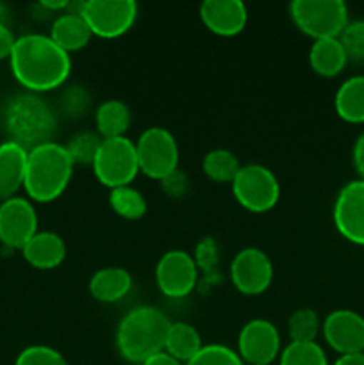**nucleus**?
<instances>
[{
    "instance_id": "1",
    "label": "nucleus",
    "mask_w": 364,
    "mask_h": 365,
    "mask_svg": "<svg viewBox=\"0 0 364 365\" xmlns=\"http://www.w3.org/2000/svg\"><path fill=\"white\" fill-rule=\"evenodd\" d=\"M13 77L29 93H46L68 81L71 57L46 34H25L16 38L9 57Z\"/></svg>"
},
{
    "instance_id": "2",
    "label": "nucleus",
    "mask_w": 364,
    "mask_h": 365,
    "mask_svg": "<svg viewBox=\"0 0 364 365\" xmlns=\"http://www.w3.org/2000/svg\"><path fill=\"white\" fill-rule=\"evenodd\" d=\"M74 160L66 146L59 143H43L27 152L24 189L29 200L50 203L59 198L70 185Z\"/></svg>"
},
{
    "instance_id": "3",
    "label": "nucleus",
    "mask_w": 364,
    "mask_h": 365,
    "mask_svg": "<svg viewBox=\"0 0 364 365\" xmlns=\"http://www.w3.org/2000/svg\"><path fill=\"white\" fill-rule=\"evenodd\" d=\"M171 321L157 307L141 305L128 310L116 328V348L121 359L141 365L156 353L164 351Z\"/></svg>"
},
{
    "instance_id": "4",
    "label": "nucleus",
    "mask_w": 364,
    "mask_h": 365,
    "mask_svg": "<svg viewBox=\"0 0 364 365\" xmlns=\"http://www.w3.org/2000/svg\"><path fill=\"white\" fill-rule=\"evenodd\" d=\"M4 123L11 141L27 150L52 141L57 127L54 110L34 93H25L11 98L4 113Z\"/></svg>"
},
{
    "instance_id": "5",
    "label": "nucleus",
    "mask_w": 364,
    "mask_h": 365,
    "mask_svg": "<svg viewBox=\"0 0 364 365\" xmlns=\"http://www.w3.org/2000/svg\"><path fill=\"white\" fill-rule=\"evenodd\" d=\"M289 16L300 32L318 39L339 38L348 25V7L343 0H295Z\"/></svg>"
},
{
    "instance_id": "6",
    "label": "nucleus",
    "mask_w": 364,
    "mask_h": 365,
    "mask_svg": "<svg viewBox=\"0 0 364 365\" xmlns=\"http://www.w3.org/2000/svg\"><path fill=\"white\" fill-rule=\"evenodd\" d=\"M231 187L236 202L253 214L268 212L280 200L278 178L263 164H245L239 168Z\"/></svg>"
},
{
    "instance_id": "7",
    "label": "nucleus",
    "mask_w": 364,
    "mask_h": 365,
    "mask_svg": "<svg viewBox=\"0 0 364 365\" xmlns=\"http://www.w3.org/2000/svg\"><path fill=\"white\" fill-rule=\"evenodd\" d=\"M91 168L96 180L109 187V191L121 185H131L139 173L136 145L125 135L102 139Z\"/></svg>"
},
{
    "instance_id": "8",
    "label": "nucleus",
    "mask_w": 364,
    "mask_h": 365,
    "mask_svg": "<svg viewBox=\"0 0 364 365\" xmlns=\"http://www.w3.org/2000/svg\"><path fill=\"white\" fill-rule=\"evenodd\" d=\"M134 145L139 173H143L145 177L161 182L175 170H178L181 152H178L177 139L168 128H145Z\"/></svg>"
},
{
    "instance_id": "9",
    "label": "nucleus",
    "mask_w": 364,
    "mask_h": 365,
    "mask_svg": "<svg viewBox=\"0 0 364 365\" xmlns=\"http://www.w3.org/2000/svg\"><path fill=\"white\" fill-rule=\"evenodd\" d=\"M79 14L93 36L113 39L131 31L138 18V4L134 0H86L79 6Z\"/></svg>"
},
{
    "instance_id": "10",
    "label": "nucleus",
    "mask_w": 364,
    "mask_h": 365,
    "mask_svg": "<svg viewBox=\"0 0 364 365\" xmlns=\"http://www.w3.org/2000/svg\"><path fill=\"white\" fill-rule=\"evenodd\" d=\"M278 328L268 319H252L239 330L238 355L248 365H271L280 356Z\"/></svg>"
},
{
    "instance_id": "11",
    "label": "nucleus",
    "mask_w": 364,
    "mask_h": 365,
    "mask_svg": "<svg viewBox=\"0 0 364 365\" xmlns=\"http://www.w3.org/2000/svg\"><path fill=\"white\" fill-rule=\"evenodd\" d=\"M198 278L195 259L182 250H170L156 266V284L166 298L181 299L191 294Z\"/></svg>"
},
{
    "instance_id": "12",
    "label": "nucleus",
    "mask_w": 364,
    "mask_h": 365,
    "mask_svg": "<svg viewBox=\"0 0 364 365\" xmlns=\"http://www.w3.org/2000/svg\"><path fill=\"white\" fill-rule=\"evenodd\" d=\"M38 230V214L31 200L14 196L0 203V242L4 246L21 252Z\"/></svg>"
},
{
    "instance_id": "13",
    "label": "nucleus",
    "mask_w": 364,
    "mask_h": 365,
    "mask_svg": "<svg viewBox=\"0 0 364 365\" xmlns=\"http://www.w3.org/2000/svg\"><path fill=\"white\" fill-rule=\"evenodd\" d=\"M273 264L259 248H245L231 262V282L241 294L259 296L270 289Z\"/></svg>"
},
{
    "instance_id": "14",
    "label": "nucleus",
    "mask_w": 364,
    "mask_h": 365,
    "mask_svg": "<svg viewBox=\"0 0 364 365\" xmlns=\"http://www.w3.org/2000/svg\"><path fill=\"white\" fill-rule=\"evenodd\" d=\"M332 220L346 241L364 246V180L357 178L343 185L335 196Z\"/></svg>"
},
{
    "instance_id": "15",
    "label": "nucleus",
    "mask_w": 364,
    "mask_h": 365,
    "mask_svg": "<svg viewBox=\"0 0 364 365\" xmlns=\"http://www.w3.org/2000/svg\"><path fill=\"white\" fill-rule=\"evenodd\" d=\"M321 334L339 356L364 351V317L355 310H332L321 323Z\"/></svg>"
},
{
    "instance_id": "16",
    "label": "nucleus",
    "mask_w": 364,
    "mask_h": 365,
    "mask_svg": "<svg viewBox=\"0 0 364 365\" xmlns=\"http://www.w3.org/2000/svg\"><path fill=\"white\" fill-rule=\"evenodd\" d=\"M200 18L209 32L221 38H232L245 31L248 11L241 0H203Z\"/></svg>"
},
{
    "instance_id": "17",
    "label": "nucleus",
    "mask_w": 364,
    "mask_h": 365,
    "mask_svg": "<svg viewBox=\"0 0 364 365\" xmlns=\"http://www.w3.org/2000/svg\"><path fill=\"white\" fill-rule=\"evenodd\" d=\"M27 148L14 141L0 143V203L14 198L24 187Z\"/></svg>"
},
{
    "instance_id": "18",
    "label": "nucleus",
    "mask_w": 364,
    "mask_h": 365,
    "mask_svg": "<svg viewBox=\"0 0 364 365\" xmlns=\"http://www.w3.org/2000/svg\"><path fill=\"white\" fill-rule=\"evenodd\" d=\"M24 259L36 269H56L66 257V245L56 232L38 230L21 250Z\"/></svg>"
},
{
    "instance_id": "19",
    "label": "nucleus",
    "mask_w": 364,
    "mask_h": 365,
    "mask_svg": "<svg viewBox=\"0 0 364 365\" xmlns=\"http://www.w3.org/2000/svg\"><path fill=\"white\" fill-rule=\"evenodd\" d=\"M50 38L66 53L82 50L93 38V32L77 11H64L54 20Z\"/></svg>"
},
{
    "instance_id": "20",
    "label": "nucleus",
    "mask_w": 364,
    "mask_h": 365,
    "mask_svg": "<svg viewBox=\"0 0 364 365\" xmlns=\"http://www.w3.org/2000/svg\"><path fill=\"white\" fill-rule=\"evenodd\" d=\"M89 294L100 303H116L132 289V277L125 267H102L89 280Z\"/></svg>"
},
{
    "instance_id": "21",
    "label": "nucleus",
    "mask_w": 364,
    "mask_h": 365,
    "mask_svg": "<svg viewBox=\"0 0 364 365\" xmlns=\"http://www.w3.org/2000/svg\"><path fill=\"white\" fill-rule=\"evenodd\" d=\"M346 63H348V57L338 38L318 39L310 45L309 64L314 73L320 77H338L345 70Z\"/></svg>"
},
{
    "instance_id": "22",
    "label": "nucleus",
    "mask_w": 364,
    "mask_h": 365,
    "mask_svg": "<svg viewBox=\"0 0 364 365\" xmlns=\"http://www.w3.org/2000/svg\"><path fill=\"white\" fill-rule=\"evenodd\" d=\"M334 109L346 123H364V75H353L339 86L334 96Z\"/></svg>"
},
{
    "instance_id": "23",
    "label": "nucleus",
    "mask_w": 364,
    "mask_h": 365,
    "mask_svg": "<svg viewBox=\"0 0 364 365\" xmlns=\"http://www.w3.org/2000/svg\"><path fill=\"white\" fill-rule=\"evenodd\" d=\"M131 109L121 100H106L96 107V134L102 139L123 138L131 127Z\"/></svg>"
},
{
    "instance_id": "24",
    "label": "nucleus",
    "mask_w": 364,
    "mask_h": 365,
    "mask_svg": "<svg viewBox=\"0 0 364 365\" xmlns=\"http://www.w3.org/2000/svg\"><path fill=\"white\" fill-rule=\"evenodd\" d=\"M203 348L198 330L189 323H171L168 328L164 351L177 359L181 364H188Z\"/></svg>"
},
{
    "instance_id": "25",
    "label": "nucleus",
    "mask_w": 364,
    "mask_h": 365,
    "mask_svg": "<svg viewBox=\"0 0 364 365\" xmlns=\"http://www.w3.org/2000/svg\"><path fill=\"white\" fill-rule=\"evenodd\" d=\"M239 168V159L236 157V153H232L227 148H214L211 152L206 153L202 160V171L209 180L218 182V184H232V180L238 175Z\"/></svg>"
},
{
    "instance_id": "26",
    "label": "nucleus",
    "mask_w": 364,
    "mask_h": 365,
    "mask_svg": "<svg viewBox=\"0 0 364 365\" xmlns=\"http://www.w3.org/2000/svg\"><path fill=\"white\" fill-rule=\"evenodd\" d=\"M109 205L116 216L128 221L141 220L146 214L145 196L132 185H121V187L111 189Z\"/></svg>"
},
{
    "instance_id": "27",
    "label": "nucleus",
    "mask_w": 364,
    "mask_h": 365,
    "mask_svg": "<svg viewBox=\"0 0 364 365\" xmlns=\"http://www.w3.org/2000/svg\"><path fill=\"white\" fill-rule=\"evenodd\" d=\"M278 365H328V359L318 342H289L282 348Z\"/></svg>"
},
{
    "instance_id": "28",
    "label": "nucleus",
    "mask_w": 364,
    "mask_h": 365,
    "mask_svg": "<svg viewBox=\"0 0 364 365\" xmlns=\"http://www.w3.org/2000/svg\"><path fill=\"white\" fill-rule=\"evenodd\" d=\"M321 323L313 309H298L289 316L288 334L291 342H316Z\"/></svg>"
},
{
    "instance_id": "29",
    "label": "nucleus",
    "mask_w": 364,
    "mask_h": 365,
    "mask_svg": "<svg viewBox=\"0 0 364 365\" xmlns=\"http://www.w3.org/2000/svg\"><path fill=\"white\" fill-rule=\"evenodd\" d=\"M100 145H102V138L96 132L84 130L75 134L64 146H66L74 164H89L91 166Z\"/></svg>"
},
{
    "instance_id": "30",
    "label": "nucleus",
    "mask_w": 364,
    "mask_h": 365,
    "mask_svg": "<svg viewBox=\"0 0 364 365\" xmlns=\"http://www.w3.org/2000/svg\"><path fill=\"white\" fill-rule=\"evenodd\" d=\"M184 365H245V362L228 346L207 344Z\"/></svg>"
},
{
    "instance_id": "31",
    "label": "nucleus",
    "mask_w": 364,
    "mask_h": 365,
    "mask_svg": "<svg viewBox=\"0 0 364 365\" xmlns=\"http://www.w3.org/2000/svg\"><path fill=\"white\" fill-rule=\"evenodd\" d=\"M14 365H70L57 349L45 344H34L25 348L14 360Z\"/></svg>"
},
{
    "instance_id": "32",
    "label": "nucleus",
    "mask_w": 364,
    "mask_h": 365,
    "mask_svg": "<svg viewBox=\"0 0 364 365\" xmlns=\"http://www.w3.org/2000/svg\"><path fill=\"white\" fill-rule=\"evenodd\" d=\"M338 39L345 48L348 61H364V20L348 21Z\"/></svg>"
},
{
    "instance_id": "33",
    "label": "nucleus",
    "mask_w": 364,
    "mask_h": 365,
    "mask_svg": "<svg viewBox=\"0 0 364 365\" xmlns=\"http://www.w3.org/2000/svg\"><path fill=\"white\" fill-rule=\"evenodd\" d=\"M161 187L171 198H181V196H184L188 192L189 178L182 170H175L173 173L168 175L166 178L161 180Z\"/></svg>"
},
{
    "instance_id": "34",
    "label": "nucleus",
    "mask_w": 364,
    "mask_h": 365,
    "mask_svg": "<svg viewBox=\"0 0 364 365\" xmlns=\"http://www.w3.org/2000/svg\"><path fill=\"white\" fill-rule=\"evenodd\" d=\"M89 96L86 89L82 88H71L64 93L63 96V109L64 113H74L81 114L88 109Z\"/></svg>"
},
{
    "instance_id": "35",
    "label": "nucleus",
    "mask_w": 364,
    "mask_h": 365,
    "mask_svg": "<svg viewBox=\"0 0 364 365\" xmlns=\"http://www.w3.org/2000/svg\"><path fill=\"white\" fill-rule=\"evenodd\" d=\"M14 43H16V38L11 32V29L7 25L0 24V61L9 59L11 52L14 48Z\"/></svg>"
},
{
    "instance_id": "36",
    "label": "nucleus",
    "mask_w": 364,
    "mask_h": 365,
    "mask_svg": "<svg viewBox=\"0 0 364 365\" xmlns=\"http://www.w3.org/2000/svg\"><path fill=\"white\" fill-rule=\"evenodd\" d=\"M352 160L359 178L360 180H364V132H360V134L357 135L355 143H353Z\"/></svg>"
},
{
    "instance_id": "37",
    "label": "nucleus",
    "mask_w": 364,
    "mask_h": 365,
    "mask_svg": "<svg viewBox=\"0 0 364 365\" xmlns=\"http://www.w3.org/2000/svg\"><path fill=\"white\" fill-rule=\"evenodd\" d=\"M141 365H184V364H181L177 359L168 355L166 351H159L153 356H150L148 360H145Z\"/></svg>"
},
{
    "instance_id": "38",
    "label": "nucleus",
    "mask_w": 364,
    "mask_h": 365,
    "mask_svg": "<svg viewBox=\"0 0 364 365\" xmlns=\"http://www.w3.org/2000/svg\"><path fill=\"white\" fill-rule=\"evenodd\" d=\"M332 365H364V353L338 356V360H335Z\"/></svg>"
},
{
    "instance_id": "39",
    "label": "nucleus",
    "mask_w": 364,
    "mask_h": 365,
    "mask_svg": "<svg viewBox=\"0 0 364 365\" xmlns=\"http://www.w3.org/2000/svg\"><path fill=\"white\" fill-rule=\"evenodd\" d=\"M363 353H364V351H363Z\"/></svg>"
}]
</instances>
